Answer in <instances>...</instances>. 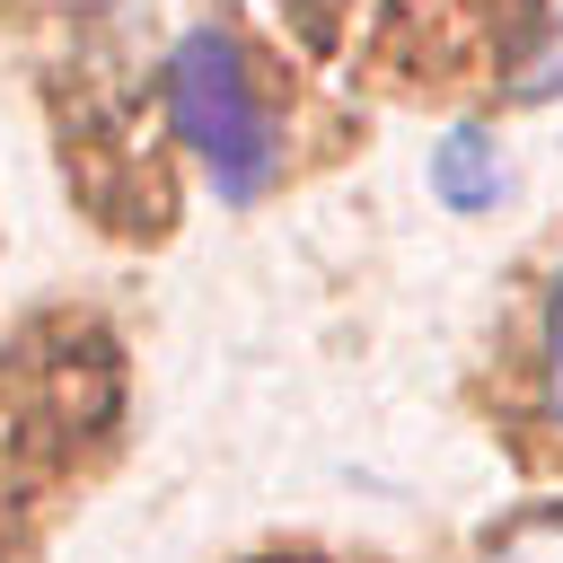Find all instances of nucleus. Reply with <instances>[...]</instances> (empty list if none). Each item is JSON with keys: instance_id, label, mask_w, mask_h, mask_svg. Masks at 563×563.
<instances>
[{"instance_id": "f03ea898", "label": "nucleus", "mask_w": 563, "mask_h": 563, "mask_svg": "<svg viewBox=\"0 0 563 563\" xmlns=\"http://www.w3.org/2000/svg\"><path fill=\"white\" fill-rule=\"evenodd\" d=\"M501 185H510V167H501V141H493V132H475V123L440 132V150H431V194H440L449 211H493Z\"/></svg>"}, {"instance_id": "f257e3e1", "label": "nucleus", "mask_w": 563, "mask_h": 563, "mask_svg": "<svg viewBox=\"0 0 563 563\" xmlns=\"http://www.w3.org/2000/svg\"><path fill=\"white\" fill-rule=\"evenodd\" d=\"M167 114L185 132V150L202 158V176L246 202L273 185V114L255 97V70L246 53L220 35V26H194L176 53H167Z\"/></svg>"}, {"instance_id": "20e7f679", "label": "nucleus", "mask_w": 563, "mask_h": 563, "mask_svg": "<svg viewBox=\"0 0 563 563\" xmlns=\"http://www.w3.org/2000/svg\"><path fill=\"white\" fill-rule=\"evenodd\" d=\"M545 396L563 413V273H554V308H545Z\"/></svg>"}, {"instance_id": "39448f33", "label": "nucleus", "mask_w": 563, "mask_h": 563, "mask_svg": "<svg viewBox=\"0 0 563 563\" xmlns=\"http://www.w3.org/2000/svg\"><path fill=\"white\" fill-rule=\"evenodd\" d=\"M290 9H299V26H317V35H325V18H334L343 0H290Z\"/></svg>"}, {"instance_id": "7ed1b4c3", "label": "nucleus", "mask_w": 563, "mask_h": 563, "mask_svg": "<svg viewBox=\"0 0 563 563\" xmlns=\"http://www.w3.org/2000/svg\"><path fill=\"white\" fill-rule=\"evenodd\" d=\"M484 563H563V519H519Z\"/></svg>"}]
</instances>
